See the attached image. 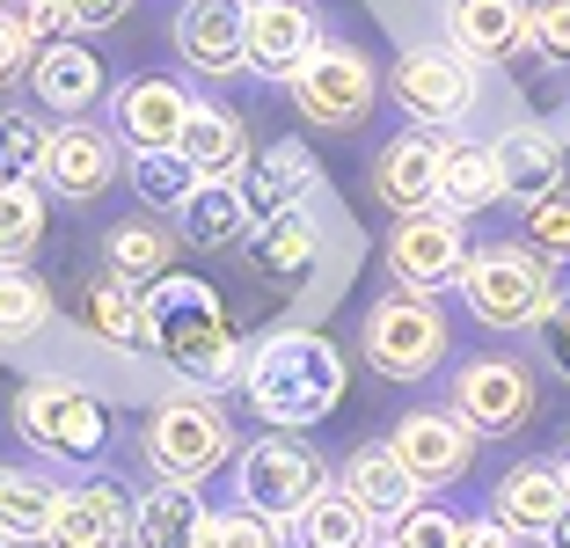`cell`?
I'll return each instance as SVG.
<instances>
[{
	"instance_id": "cell-9",
	"label": "cell",
	"mask_w": 570,
	"mask_h": 548,
	"mask_svg": "<svg viewBox=\"0 0 570 548\" xmlns=\"http://www.w3.org/2000/svg\"><path fill=\"white\" fill-rule=\"evenodd\" d=\"M322 482H330V468H322V453L307 447L301 432H264L235 453V505L271 512V519H285V527H293V512L315 498Z\"/></svg>"
},
{
	"instance_id": "cell-3",
	"label": "cell",
	"mask_w": 570,
	"mask_h": 548,
	"mask_svg": "<svg viewBox=\"0 0 570 548\" xmlns=\"http://www.w3.org/2000/svg\"><path fill=\"white\" fill-rule=\"evenodd\" d=\"M235 453H242L235 424H227V410L205 402V395H161L147 417H139V461H147L154 482L198 490V482L219 476Z\"/></svg>"
},
{
	"instance_id": "cell-30",
	"label": "cell",
	"mask_w": 570,
	"mask_h": 548,
	"mask_svg": "<svg viewBox=\"0 0 570 548\" xmlns=\"http://www.w3.org/2000/svg\"><path fill=\"white\" fill-rule=\"evenodd\" d=\"M51 505H59V482H51L45 468H16V461H0V541H16V548H45Z\"/></svg>"
},
{
	"instance_id": "cell-11",
	"label": "cell",
	"mask_w": 570,
	"mask_h": 548,
	"mask_svg": "<svg viewBox=\"0 0 570 548\" xmlns=\"http://www.w3.org/2000/svg\"><path fill=\"white\" fill-rule=\"evenodd\" d=\"M461 256H469V219L446 213V205H424V213H403L387 227V271L410 293H439V285L461 278Z\"/></svg>"
},
{
	"instance_id": "cell-2",
	"label": "cell",
	"mask_w": 570,
	"mask_h": 548,
	"mask_svg": "<svg viewBox=\"0 0 570 548\" xmlns=\"http://www.w3.org/2000/svg\"><path fill=\"white\" fill-rule=\"evenodd\" d=\"M139 344L190 388H227L242 381V344L227 330V307L205 278H176L161 271L154 285H139Z\"/></svg>"
},
{
	"instance_id": "cell-31",
	"label": "cell",
	"mask_w": 570,
	"mask_h": 548,
	"mask_svg": "<svg viewBox=\"0 0 570 548\" xmlns=\"http://www.w3.org/2000/svg\"><path fill=\"white\" fill-rule=\"evenodd\" d=\"M168 264H176V227H161V219H118L102 234V271L125 285H154Z\"/></svg>"
},
{
	"instance_id": "cell-10",
	"label": "cell",
	"mask_w": 570,
	"mask_h": 548,
	"mask_svg": "<svg viewBox=\"0 0 570 548\" xmlns=\"http://www.w3.org/2000/svg\"><path fill=\"white\" fill-rule=\"evenodd\" d=\"M381 81H387L395 110H403L417 133H453V125L475 110V67L446 45H410Z\"/></svg>"
},
{
	"instance_id": "cell-23",
	"label": "cell",
	"mask_w": 570,
	"mask_h": 548,
	"mask_svg": "<svg viewBox=\"0 0 570 548\" xmlns=\"http://www.w3.org/2000/svg\"><path fill=\"white\" fill-rule=\"evenodd\" d=\"M30 96L45 102L51 117H88L102 102V59L88 45H37L30 59Z\"/></svg>"
},
{
	"instance_id": "cell-45",
	"label": "cell",
	"mask_w": 570,
	"mask_h": 548,
	"mask_svg": "<svg viewBox=\"0 0 570 548\" xmlns=\"http://www.w3.org/2000/svg\"><path fill=\"white\" fill-rule=\"evenodd\" d=\"M73 8V30H110V22L132 16V0H67Z\"/></svg>"
},
{
	"instance_id": "cell-35",
	"label": "cell",
	"mask_w": 570,
	"mask_h": 548,
	"mask_svg": "<svg viewBox=\"0 0 570 548\" xmlns=\"http://www.w3.org/2000/svg\"><path fill=\"white\" fill-rule=\"evenodd\" d=\"M45 249V190L0 176V264H30Z\"/></svg>"
},
{
	"instance_id": "cell-27",
	"label": "cell",
	"mask_w": 570,
	"mask_h": 548,
	"mask_svg": "<svg viewBox=\"0 0 570 548\" xmlns=\"http://www.w3.org/2000/svg\"><path fill=\"white\" fill-rule=\"evenodd\" d=\"M168 219H176V242H184V249H235V242H249V227H256L235 183H198Z\"/></svg>"
},
{
	"instance_id": "cell-47",
	"label": "cell",
	"mask_w": 570,
	"mask_h": 548,
	"mask_svg": "<svg viewBox=\"0 0 570 548\" xmlns=\"http://www.w3.org/2000/svg\"><path fill=\"white\" fill-rule=\"evenodd\" d=\"M541 548H570V512H563V519H556V527H549V534H541Z\"/></svg>"
},
{
	"instance_id": "cell-36",
	"label": "cell",
	"mask_w": 570,
	"mask_h": 548,
	"mask_svg": "<svg viewBox=\"0 0 570 548\" xmlns=\"http://www.w3.org/2000/svg\"><path fill=\"white\" fill-rule=\"evenodd\" d=\"M45 110H0V176L8 183H37L45 176Z\"/></svg>"
},
{
	"instance_id": "cell-13",
	"label": "cell",
	"mask_w": 570,
	"mask_h": 548,
	"mask_svg": "<svg viewBox=\"0 0 570 548\" xmlns=\"http://www.w3.org/2000/svg\"><path fill=\"white\" fill-rule=\"evenodd\" d=\"M322 45V16L307 0H242V59L256 81H293Z\"/></svg>"
},
{
	"instance_id": "cell-46",
	"label": "cell",
	"mask_w": 570,
	"mask_h": 548,
	"mask_svg": "<svg viewBox=\"0 0 570 548\" xmlns=\"http://www.w3.org/2000/svg\"><path fill=\"white\" fill-rule=\"evenodd\" d=\"M453 548H520V541H512V534H504L498 527V519H461V534H453Z\"/></svg>"
},
{
	"instance_id": "cell-50",
	"label": "cell",
	"mask_w": 570,
	"mask_h": 548,
	"mask_svg": "<svg viewBox=\"0 0 570 548\" xmlns=\"http://www.w3.org/2000/svg\"><path fill=\"white\" fill-rule=\"evenodd\" d=\"M373 548H387V541H373Z\"/></svg>"
},
{
	"instance_id": "cell-16",
	"label": "cell",
	"mask_w": 570,
	"mask_h": 548,
	"mask_svg": "<svg viewBox=\"0 0 570 548\" xmlns=\"http://www.w3.org/2000/svg\"><path fill=\"white\" fill-rule=\"evenodd\" d=\"M118 176H125L118 133H102V125H88V117L51 125V139H45V183H51V190H59L67 205L102 198V190H110Z\"/></svg>"
},
{
	"instance_id": "cell-12",
	"label": "cell",
	"mask_w": 570,
	"mask_h": 548,
	"mask_svg": "<svg viewBox=\"0 0 570 548\" xmlns=\"http://www.w3.org/2000/svg\"><path fill=\"white\" fill-rule=\"evenodd\" d=\"M387 447H395V461H403V476L417 482V490H453V482L475 468V447H483V439L439 402V410H403L395 417Z\"/></svg>"
},
{
	"instance_id": "cell-18",
	"label": "cell",
	"mask_w": 570,
	"mask_h": 548,
	"mask_svg": "<svg viewBox=\"0 0 570 548\" xmlns=\"http://www.w3.org/2000/svg\"><path fill=\"white\" fill-rule=\"evenodd\" d=\"M563 512H570V482H563L556 461H512L490 482V519H498L512 541H541Z\"/></svg>"
},
{
	"instance_id": "cell-15",
	"label": "cell",
	"mask_w": 570,
	"mask_h": 548,
	"mask_svg": "<svg viewBox=\"0 0 570 548\" xmlns=\"http://www.w3.org/2000/svg\"><path fill=\"white\" fill-rule=\"evenodd\" d=\"M446 51L469 67H512L534 51V0H446Z\"/></svg>"
},
{
	"instance_id": "cell-21",
	"label": "cell",
	"mask_w": 570,
	"mask_h": 548,
	"mask_svg": "<svg viewBox=\"0 0 570 548\" xmlns=\"http://www.w3.org/2000/svg\"><path fill=\"white\" fill-rule=\"evenodd\" d=\"M315 183H322V162L301 147V139H271V147L249 154V168L235 176L242 205H249V219H278L293 213V205L315 198Z\"/></svg>"
},
{
	"instance_id": "cell-8",
	"label": "cell",
	"mask_w": 570,
	"mask_h": 548,
	"mask_svg": "<svg viewBox=\"0 0 570 548\" xmlns=\"http://www.w3.org/2000/svg\"><path fill=\"white\" fill-rule=\"evenodd\" d=\"M285 88H293V110H301L307 125H322V133H358V125L373 117V102L387 96L381 67H373L366 51L358 45H330V37H322L315 59H307Z\"/></svg>"
},
{
	"instance_id": "cell-34",
	"label": "cell",
	"mask_w": 570,
	"mask_h": 548,
	"mask_svg": "<svg viewBox=\"0 0 570 548\" xmlns=\"http://www.w3.org/2000/svg\"><path fill=\"white\" fill-rule=\"evenodd\" d=\"M51 322V285L30 264H0V344H30Z\"/></svg>"
},
{
	"instance_id": "cell-6",
	"label": "cell",
	"mask_w": 570,
	"mask_h": 548,
	"mask_svg": "<svg viewBox=\"0 0 570 548\" xmlns=\"http://www.w3.org/2000/svg\"><path fill=\"white\" fill-rule=\"evenodd\" d=\"M461 300L483 330H534L556 300V264H541L527 242H483L461 256Z\"/></svg>"
},
{
	"instance_id": "cell-37",
	"label": "cell",
	"mask_w": 570,
	"mask_h": 548,
	"mask_svg": "<svg viewBox=\"0 0 570 548\" xmlns=\"http://www.w3.org/2000/svg\"><path fill=\"white\" fill-rule=\"evenodd\" d=\"M198 548H293V527L249 505H227V512H205V541Z\"/></svg>"
},
{
	"instance_id": "cell-28",
	"label": "cell",
	"mask_w": 570,
	"mask_h": 548,
	"mask_svg": "<svg viewBox=\"0 0 570 548\" xmlns=\"http://www.w3.org/2000/svg\"><path fill=\"white\" fill-rule=\"evenodd\" d=\"M293 541H301V548H373V541H381V519H373L352 490L322 482L315 498L293 512Z\"/></svg>"
},
{
	"instance_id": "cell-19",
	"label": "cell",
	"mask_w": 570,
	"mask_h": 548,
	"mask_svg": "<svg viewBox=\"0 0 570 548\" xmlns=\"http://www.w3.org/2000/svg\"><path fill=\"white\" fill-rule=\"evenodd\" d=\"M176 59L198 81L249 74V59H242V0H184L176 8Z\"/></svg>"
},
{
	"instance_id": "cell-41",
	"label": "cell",
	"mask_w": 570,
	"mask_h": 548,
	"mask_svg": "<svg viewBox=\"0 0 570 548\" xmlns=\"http://www.w3.org/2000/svg\"><path fill=\"white\" fill-rule=\"evenodd\" d=\"M8 16L22 22L30 45H67V37H73V8H67V0H16Z\"/></svg>"
},
{
	"instance_id": "cell-44",
	"label": "cell",
	"mask_w": 570,
	"mask_h": 548,
	"mask_svg": "<svg viewBox=\"0 0 570 548\" xmlns=\"http://www.w3.org/2000/svg\"><path fill=\"white\" fill-rule=\"evenodd\" d=\"M30 59H37V45L22 37V22L8 16V8H0V88L22 81V74H30Z\"/></svg>"
},
{
	"instance_id": "cell-25",
	"label": "cell",
	"mask_w": 570,
	"mask_h": 548,
	"mask_svg": "<svg viewBox=\"0 0 570 548\" xmlns=\"http://www.w3.org/2000/svg\"><path fill=\"white\" fill-rule=\"evenodd\" d=\"M336 490H352L373 519H395V512H410V505L424 498L417 482L403 476V461H395L387 439H358V447L344 453V468H336Z\"/></svg>"
},
{
	"instance_id": "cell-39",
	"label": "cell",
	"mask_w": 570,
	"mask_h": 548,
	"mask_svg": "<svg viewBox=\"0 0 570 548\" xmlns=\"http://www.w3.org/2000/svg\"><path fill=\"white\" fill-rule=\"evenodd\" d=\"M520 234H527V249H534L541 264H570V190H549V198L527 205Z\"/></svg>"
},
{
	"instance_id": "cell-22",
	"label": "cell",
	"mask_w": 570,
	"mask_h": 548,
	"mask_svg": "<svg viewBox=\"0 0 570 548\" xmlns=\"http://www.w3.org/2000/svg\"><path fill=\"white\" fill-rule=\"evenodd\" d=\"M373 198L387 205V213H424V205H439V139L432 133H403L387 139L381 154H373Z\"/></svg>"
},
{
	"instance_id": "cell-7",
	"label": "cell",
	"mask_w": 570,
	"mask_h": 548,
	"mask_svg": "<svg viewBox=\"0 0 570 548\" xmlns=\"http://www.w3.org/2000/svg\"><path fill=\"white\" fill-rule=\"evenodd\" d=\"M446 410L461 417L475 439H512V432H527V424H534L541 381H534V365H527L520 351H475V359L453 365Z\"/></svg>"
},
{
	"instance_id": "cell-42",
	"label": "cell",
	"mask_w": 570,
	"mask_h": 548,
	"mask_svg": "<svg viewBox=\"0 0 570 548\" xmlns=\"http://www.w3.org/2000/svg\"><path fill=\"white\" fill-rule=\"evenodd\" d=\"M534 351H541V365H549L556 381H570V300L563 293H556L549 315L534 322Z\"/></svg>"
},
{
	"instance_id": "cell-49",
	"label": "cell",
	"mask_w": 570,
	"mask_h": 548,
	"mask_svg": "<svg viewBox=\"0 0 570 548\" xmlns=\"http://www.w3.org/2000/svg\"><path fill=\"white\" fill-rule=\"evenodd\" d=\"M0 548H16V541H0Z\"/></svg>"
},
{
	"instance_id": "cell-24",
	"label": "cell",
	"mask_w": 570,
	"mask_h": 548,
	"mask_svg": "<svg viewBox=\"0 0 570 548\" xmlns=\"http://www.w3.org/2000/svg\"><path fill=\"white\" fill-rule=\"evenodd\" d=\"M176 154L190 162V176L198 183H235L242 168H249V125H242L227 102H198L184 125V139H176Z\"/></svg>"
},
{
	"instance_id": "cell-48",
	"label": "cell",
	"mask_w": 570,
	"mask_h": 548,
	"mask_svg": "<svg viewBox=\"0 0 570 548\" xmlns=\"http://www.w3.org/2000/svg\"><path fill=\"white\" fill-rule=\"evenodd\" d=\"M556 468H563V482H570V439H563V453H556Z\"/></svg>"
},
{
	"instance_id": "cell-14",
	"label": "cell",
	"mask_w": 570,
	"mask_h": 548,
	"mask_svg": "<svg viewBox=\"0 0 570 548\" xmlns=\"http://www.w3.org/2000/svg\"><path fill=\"white\" fill-rule=\"evenodd\" d=\"M190 110H198V96H190L176 74H132V81L110 88V133H118V147L132 154H161L184 139Z\"/></svg>"
},
{
	"instance_id": "cell-5",
	"label": "cell",
	"mask_w": 570,
	"mask_h": 548,
	"mask_svg": "<svg viewBox=\"0 0 570 548\" xmlns=\"http://www.w3.org/2000/svg\"><path fill=\"white\" fill-rule=\"evenodd\" d=\"M8 424H16V439L30 453H45V461H59V468L102 461V439H110V410H102L73 373H37V381H22Z\"/></svg>"
},
{
	"instance_id": "cell-1",
	"label": "cell",
	"mask_w": 570,
	"mask_h": 548,
	"mask_svg": "<svg viewBox=\"0 0 570 548\" xmlns=\"http://www.w3.org/2000/svg\"><path fill=\"white\" fill-rule=\"evenodd\" d=\"M344 388L352 365L315 330H271L256 351H242V395L264 417V432H315L322 417H336Z\"/></svg>"
},
{
	"instance_id": "cell-4",
	"label": "cell",
	"mask_w": 570,
	"mask_h": 548,
	"mask_svg": "<svg viewBox=\"0 0 570 548\" xmlns=\"http://www.w3.org/2000/svg\"><path fill=\"white\" fill-rule=\"evenodd\" d=\"M358 351H366V365L381 373V381H395V388L432 381L439 365H446V351H453L446 307H439L432 293L387 285V293L366 307V322H358Z\"/></svg>"
},
{
	"instance_id": "cell-38",
	"label": "cell",
	"mask_w": 570,
	"mask_h": 548,
	"mask_svg": "<svg viewBox=\"0 0 570 548\" xmlns=\"http://www.w3.org/2000/svg\"><path fill=\"white\" fill-rule=\"evenodd\" d=\"M125 176H132V190H139L147 205H161V213H176V205L198 190V176H190V162H184L176 147H161V154H132V168H125Z\"/></svg>"
},
{
	"instance_id": "cell-32",
	"label": "cell",
	"mask_w": 570,
	"mask_h": 548,
	"mask_svg": "<svg viewBox=\"0 0 570 548\" xmlns=\"http://www.w3.org/2000/svg\"><path fill=\"white\" fill-rule=\"evenodd\" d=\"M249 242H256V264H264L271 278H301V271H315V249H322L307 205H293V213H278V219H256Z\"/></svg>"
},
{
	"instance_id": "cell-33",
	"label": "cell",
	"mask_w": 570,
	"mask_h": 548,
	"mask_svg": "<svg viewBox=\"0 0 570 548\" xmlns=\"http://www.w3.org/2000/svg\"><path fill=\"white\" fill-rule=\"evenodd\" d=\"M81 322L102 336V344L132 351V344H139V285H125V278H110V271H96V278L81 285Z\"/></svg>"
},
{
	"instance_id": "cell-20",
	"label": "cell",
	"mask_w": 570,
	"mask_h": 548,
	"mask_svg": "<svg viewBox=\"0 0 570 548\" xmlns=\"http://www.w3.org/2000/svg\"><path fill=\"white\" fill-rule=\"evenodd\" d=\"M490 162H498V183L512 205H534L549 190H563V168H570V147L556 125H504L490 139Z\"/></svg>"
},
{
	"instance_id": "cell-43",
	"label": "cell",
	"mask_w": 570,
	"mask_h": 548,
	"mask_svg": "<svg viewBox=\"0 0 570 548\" xmlns=\"http://www.w3.org/2000/svg\"><path fill=\"white\" fill-rule=\"evenodd\" d=\"M534 51L549 67H570V0H534Z\"/></svg>"
},
{
	"instance_id": "cell-17",
	"label": "cell",
	"mask_w": 570,
	"mask_h": 548,
	"mask_svg": "<svg viewBox=\"0 0 570 548\" xmlns=\"http://www.w3.org/2000/svg\"><path fill=\"white\" fill-rule=\"evenodd\" d=\"M125 534H132V490L118 476H81L51 505L45 548H125Z\"/></svg>"
},
{
	"instance_id": "cell-26",
	"label": "cell",
	"mask_w": 570,
	"mask_h": 548,
	"mask_svg": "<svg viewBox=\"0 0 570 548\" xmlns=\"http://www.w3.org/2000/svg\"><path fill=\"white\" fill-rule=\"evenodd\" d=\"M205 541V498L184 482H154L147 498H132V534L125 548H198Z\"/></svg>"
},
{
	"instance_id": "cell-29",
	"label": "cell",
	"mask_w": 570,
	"mask_h": 548,
	"mask_svg": "<svg viewBox=\"0 0 570 548\" xmlns=\"http://www.w3.org/2000/svg\"><path fill=\"white\" fill-rule=\"evenodd\" d=\"M504 198V183H498V162H490L483 139H439V205L446 213H490V205Z\"/></svg>"
},
{
	"instance_id": "cell-40",
	"label": "cell",
	"mask_w": 570,
	"mask_h": 548,
	"mask_svg": "<svg viewBox=\"0 0 570 548\" xmlns=\"http://www.w3.org/2000/svg\"><path fill=\"white\" fill-rule=\"evenodd\" d=\"M453 534H461V519L446 505H424V498L387 519V548H453Z\"/></svg>"
}]
</instances>
